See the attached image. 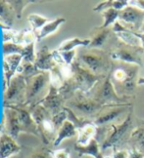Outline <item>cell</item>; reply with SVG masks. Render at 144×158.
Listing matches in <instances>:
<instances>
[{
	"label": "cell",
	"mask_w": 144,
	"mask_h": 158,
	"mask_svg": "<svg viewBox=\"0 0 144 158\" xmlns=\"http://www.w3.org/2000/svg\"><path fill=\"white\" fill-rule=\"evenodd\" d=\"M138 71L139 66L136 64L114 62L109 77L120 97L129 99L136 95Z\"/></svg>",
	"instance_id": "obj_1"
},
{
	"label": "cell",
	"mask_w": 144,
	"mask_h": 158,
	"mask_svg": "<svg viewBox=\"0 0 144 158\" xmlns=\"http://www.w3.org/2000/svg\"><path fill=\"white\" fill-rule=\"evenodd\" d=\"M74 75L70 80L65 82L64 85L59 89L66 102L70 100L76 92L82 94H88L100 81L103 80L107 76H98L89 70L85 69L75 60L73 63Z\"/></svg>",
	"instance_id": "obj_2"
},
{
	"label": "cell",
	"mask_w": 144,
	"mask_h": 158,
	"mask_svg": "<svg viewBox=\"0 0 144 158\" xmlns=\"http://www.w3.org/2000/svg\"><path fill=\"white\" fill-rule=\"evenodd\" d=\"M135 126L133 122V111H131L128 117L120 124L111 125L108 127L104 141L100 143L101 151L108 148H112L113 151H117L120 149H127L129 138Z\"/></svg>",
	"instance_id": "obj_3"
},
{
	"label": "cell",
	"mask_w": 144,
	"mask_h": 158,
	"mask_svg": "<svg viewBox=\"0 0 144 158\" xmlns=\"http://www.w3.org/2000/svg\"><path fill=\"white\" fill-rule=\"evenodd\" d=\"M76 60L82 68L98 76L109 75L114 64L109 51L89 48L81 50L76 58Z\"/></svg>",
	"instance_id": "obj_4"
},
{
	"label": "cell",
	"mask_w": 144,
	"mask_h": 158,
	"mask_svg": "<svg viewBox=\"0 0 144 158\" xmlns=\"http://www.w3.org/2000/svg\"><path fill=\"white\" fill-rule=\"evenodd\" d=\"M27 81V101L26 106L33 108L39 105L49 93L51 87L50 72L42 71L41 73L28 79Z\"/></svg>",
	"instance_id": "obj_5"
},
{
	"label": "cell",
	"mask_w": 144,
	"mask_h": 158,
	"mask_svg": "<svg viewBox=\"0 0 144 158\" xmlns=\"http://www.w3.org/2000/svg\"><path fill=\"white\" fill-rule=\"evenodd\" d=\"M66 106L69 107L79 118L90 121H93L97 114L104 108L103 106L96 102L91 97L81 92H76L66 102Z\"/></svg>",
	"instance_id": "obj_6"
},
{
	"label": "cell",
	"mask_w": 144,
	"mask_h": 158,
	"mask_svg": "<svg viewBox=\"0 0 144 158\" xmlns=\"http://www.w3.org/2000/svg\"><path fill=\"white\" fill-rule=\"evenodd\" d=\"M87 95L103 106L129 104V99L122 98L118 95L109 75L100 81Z\"/></svg>",
	"instance_id": "obj_7"
},
{
	"label": "cell",
	"mask_w": 144,
	"mask_h": 158,
	"mask_svg": "<svg viewBox=\"0 0 144 158\" xmlns=\"http://www.w3.org/2000/svg\"><path fill=\"white\" fill-rule=\"evenodd\" d=\"M31 111L35 123L37 125L43 144L46 147L51 143L53 144L57 138L58 130L52 121V115L41 105H37V106L31 108Z\"/></svg>",
	"instance_id": "obj_8"
},
{
	"label": "cell",
	"mask_w": 144,
	"mask_h": 158,
	"mask_svg": "<svg viewBox=\"0 0 144 158\" xmlns=\"http://www.w3.org/2000/svg\"><path fill=\"white\" fill-rule=\"evenodd\" d=\"M133 106L130 104H123L116 106H106L97 114L92 122L97 128H107L111 125L120 124V120L124 121L133 111Z\"/></svg>",
	"instance_id": "obj_9"
},
{
	"label": "cell",
	"mask_w": 144,
	"mask_h": 158,
	"mask_svg": "<svg viewBox=\"0 0 144 158\" xmlns=\"http://www.w3.org/2000/svg\"><path fill=\"white\" fill-rule=\"evenodd\" d=\"M109 53L114 62L136 64L139 68L144 66V49L142 47L129 46L119 40Z\"/></svg>",
	"instance_id": "obj_10"
},
{
	"label": "cell",
	"mask_w": 144,
	"mask_h": 158,
	"mask_svg": "<svg viewBox=\"0 0 144 158\" xmlns=\"http://www.w3.org/2000/svg\"><path fill=\"white\" fill-rule=\"evenodd\" d=\"M27 101V81L20 74H16L4 92V106H25Z\"/></svg>",
	"instance_id": "obj_11"
},
{
	"label": "cell",
	"mask_w": 144,
	"mask_h": 158,
	"mask_svg": "<svg viewBox=\"0 0 144 158\" xmlns=\"http://www.w3.org/2000/svg\"><path fill=\"white\" fill-rule=\"evenodd\" d=\"M117 36L114 33L112 27L108 28H102L100 27H94L90 31V44H89L88 48L89 49H100L104 50L103 48L109 44L110 45V51L112 48L115 46L117 43H112V39H116ZM109 51V52H110Z\"/></svg>",
	"instance_id": "obj_12"
},
{
	"label": "cell",
	"mask_w": 144,
	"mask_h": 158,
	"mask_svg": "<svg viewBox=\"0 0 144 158\" xmlns=\"http://www.w3.org/2000/svg\"><path fill=\"white\" fill-rule=\"evenodd\" d=\"M5 107V106H4ZM7 107H11L19 114L20 126H21V133L32 134V135L40 138V134L37 128V125L32 115L31 108L25 106H10Z\"/></svg>",
	"instance_id": "obj_13"
},
{
	"label": "cell",
	"mask_w": 144,
	"mask_h": 158,
	"mask_svg": "<svg viewBox=\"0 0 144 158\" xmlns=\"http://www.w3.org/2000/svg\"><path fill=\"white\" fill-rule=\"evenodd\" d=\"M119 21L129 25L133 31L139 32L144 23V11L129 5L120 11Z\"/></svg>",
	"instance_id": "obj_14"
},
{
	"label": "cell",
	"mask_w": 144,
	"mask_h": 158,
	"mask_svg": "<svg viewBox=\"0 0 144 158\" xmlns=\"http://www.w3.org/2000/svg\"><path fill=\"white\" fill-rule=\"evenodd\" d=\"M39 105L42 106L52 116H54V115H56L64 110V108L66 106V100L60 94L59 89L51 85L49 93L41 101Z\"/></svg>",
	"instance_id": "obj_15"
},
{
	"label": "cell",
	"mask_w": 144,
	"mask_h": 158,
	"mask_svg": "<svg viewBox=\"0 0 144 158\" xmlns=\"http://www.w3.org/2000/svg\"><path fill=\"white\" fill-rule=\"evenodd\" d=\"M2 50H3L2 51L3 57L13 54H18L21 55L24 60H28V62L33 64L35 62V59H37V53L34 52V43L27 46H23V45L12 43V42H3Z\"/></svg>",
	"instance_id": "obj_16"
},
{
	"label": "cell",
	"mask_w": 144,
	"mask_h": 158,
	"mask_svg": "<svg viewBox=\"0 0 144 158\" xmlns=\"http://www.w3.org/2000/svg\"><path fill=\"white\" fill-rule=\"evenodd\" d=\"M4 132L14 139H17L21 133V126L19 120V114L15 109L11 107H4Z\"/></svg>",
	"instance_id": "obj_17"
},
{
	"label": "cell",
	"mask_w": 144,
	"mask_h": 158,
	"mask_svg": "<svg viewBox=\"0 0 144 158\" xmlns=\"http://www.w3.org/2000/svg\"><path fill=\"white\" fill-rule=\"evenodd\" d=\"M34 65L41 71L50 72L55 69L57 63L54 60L52 51H50L48 46H42L37 52V59H35Z\"/></svg>",
	"instance_id": "obj_18"
},
{
	"label": "cell",
	"mask_w": 144,
	"mask_h": 158,
	"mask_svg": "<svg viewBox=\"0 0 144 158\" xmlns=\"http://www.w3.org/2000/svg\"><path fill=\"white\" fill-rule=\"evenodd\" d=\"M23 60V57L21 55L13 54L9 56L3 57V72L6 78V87L8 86L11 82V79L17 74V70Z\"/></svg>",
	"instance_id": "obj_19"
},
{
	"label": "cell",
	"mask_w": 144,
	"mask_h": 158,
	"mask_svg": "<svg viewBox=\"0 0 144 158\" xmlns=\"http://www.w3.org/2000/svg\"><path fill=\"white\" fill-rule=\"evenodd\" d=\"M22 148L17 143L16 139L11 138L6 133H0V158H9L18 154Z\"/></svg>",
	"instance_id": "obj_20"
},
{
	"label": "cell",
	"mask_w": 144,
	"mask_h": 158,
	"mask_svg": "<svg viewBox=\"0 0 144 158\" xmlns=\"http://www.w3.org/2000/svg\"><path fill=\"white\" fill-rule=\"evenodd\" d=\"M74 149L76 151L80 157L83 155H89L93 158H104L100 148V143L96 139H92L90 143L86 145H79L76 143Z\"/></svg>",
	"instance_id": "obj_21"
},
{
	"label": "cell",
	"mask_w": 144,
	"mask_h": 158,
	"mask_svg": "<svg viewBox=\"0 0 144 158\" xmlns=\"http://www.w3.org/2000/svg\"><path fill=\"white\" fill-rule=\"evenodd\" d=\"M128 148H134L144 155V122L137 125L131 133Z\"/></svg>",
	"instance_id": "obj_22"
},
{
	"label": "cell",
	"mask_w": 144,
	"mask_h": 158,
	"mask_svg": "<svg viewBox=\"0 0 144 158\" xmlns=\"http://www.w3.org/2000/svg\"><path fill=\"white\" fill-rule=\"evenodd\" d=\"M96 134H97V127L93 122L89 123L77 130V139L76 143L79 145H86L90 143L92 139H95Z\"/></svg>",
	"instance_id": "obj_23"
},
{
	"label": "cell",
	"mask_w": 144,
	"mask_h": 158,
	"mask_svg": "<svg viewBox=\"0 0 144 158\" xmlns=\"http://www.w3.org/2000/svg\"><path fill=\"white\" fill-rule=\"evenodd\" d=\"M76 135H77V129L76 128V126L71 121L66 120L57 133V138L55 139V142L53 143V147H58L64 139L73 138Z\"/></svg>",
	"instance_id": "obj_24"
},
{
	"label": "cell",
	"mask_w": 144,
	"mask_h": 158,
	"mask_svg": "<svg viewBox=\"0 0 144 158\" xmlns=\"http://www.w3.org/2000/svg\"><path fill=\"white\" fill-rule=\"evenodd\" d=\"M16 17L15 11L9 4L8 0H0V18L6 26L12 27L14 23V18Z\"/></svg>",
	"instance_id": "obj_25"
},
{
	"label": "cell",
	"mask_w": 144,
	"mask_h": 158,
	"mask_svg": "<svg viewBox=\"0 0 144 158\" xmlns=\"http://www.w3.org/2000/svg\"><path fill=\"white\" fill-rule=\"evenodd\" d=\"M64 23H66V19H64V18H57V19L50 21L49 23H47L46 25L37 33V41L43 39L44 37H46V36L54 33L59 28V27Z\"/></svg>",
	"instance_id": "obj_26"
},
{
	"label": "cell",
	"mask_w": 144,
	"mask_h": 158,
	"mask_svg": "<svg viewBox=\"0 0 144 158\" xmlns=\"http://www.w3.org/2000/svg\"><path fill=\"white\" fill-rule=\"evenodd\" d=\"M129 6V0H108V1H103L99 3L97 6L93 8L95 12H103L108 9H115L118 11H121Z\"/></svg>",
	"instance_id": "obj_27"
},
{
	"label": "cell",
	"mask_w": 144,
	"mask_h": 158,
	"mask_svg": "<svg viewBox=\"0 0 144 158\" xmlns=\"http://www.w3.org/2000/svg\"><path fill=\"white\" fill-rule=\"evenodd\" d=\"M41 72L42 71L37 69V66L34 65L33 63H31V62H28V60H26L24 59H23L22 63L19 66V69H18V70H17V73L22 75L24 78L26 79V80L41 73Z\"/></svg>",
	"instance_id": "obj_28"
},
{
	"label": "cell",
	"mask_w": 144,
	"mask_h": 158,
	"mask_svg": "<svg viewBox=\"0 0 144 158\" xmlns=\"http://www.w3.org/2000/svg\"><path fill=\"white\" fill-rule=\"evenodd\" d=\"M89 44H90V39H81V38H72V39H68L63 41L60 46L58 47V51L60 52H66V51H72L74 50L76 47L77 46H85V47H88Z\"/></svg>",
	"instance_id": "obj_29"
},
{
	"label": "cell",
	"mask_w": 144,
	"mask_h": 158,
	"mask_svg": "<svg viewBox=\"0 0 144 158\" xmlns=\"http://www.w3.org/2000/svg\"><path fill=\"white\" fill-rule=\"evenodd\" d=\"M119 14L120 11L115 9H108L102 12V16L104 18V23L100 26L102 28L112 27L117 21H119Z\"/></svg>",
	"instance_id": "obj_30"
},
{
	"label": "cell",
	"mask_w": 144,
	"mask_h": 158,
	"mask_svg": "<svg viewBox=\"0 0 144 158\" xmlns=\"http://www.w3.org/2000/svg\"><path fill=\"white\" fill-rule=\"evenodd\" d=\"M8 2L12 6V8L14 9L16 18L18 20H20L22 18L23 10L25 9L28 5L32 3H37V1H35V0H8Z\"/></svg>",
	"instance_id": "obj_31"
},
{
	"label": "cell",
	"mask_w": 144,
	"mask_h": 158,
	"mask_svg": "<svg viewBox=\"0 0 144 158\" xmlns=\"http://www.w3.org/2000/svg\"><path fill=\"white\" fill-rule=\"evenodd\" d=\"M28 21L29 22V23H31L32 27H33V29L37 33L46 25L47 23L50 22L49 19H47V18L42 17V16H40V15H37V14L29 15L28 18Z\"/></svg>",
	"instance_id": "obj_32"
},
{
	"label": "cell",
	"mask_w": 144,
	"mask_h": 158,
	"mask_svg": "<svg viewBox=\"0 0 144 158\" xmlns=\"http://www.w3.org/2000/svg\"><path fill=\"white\" fill-rule=\"evenodd\" d=\"M50 151L51 149L48 148L46 145H43V147H41L35 151H33L32 155L29 156V158H52Z\"/></svg>",
	"instance_id": "obj_33"
},
{
	"label": "cell",
	"mask_w": 144,
	"mask_h": 158,
	"mask_svg": "<svg viewBox=\"0 0 144 158\" xmlns=\"http://www.w3.org/2000/svg\"><path fill=\"white\" fill-rule=\"evenodd\" d=\"M68 116H67V112H66V110L64 109L63 111H61L60 113L54 115V116H52V121L54 125H55L56 129L59 131V129L61 128V126L63 125V123L65 122L66 120H67Z\"/></svg>",
	"instance_id": "obj_34"
},
{
	"label": "cell",
	"mask_w": 144,
	"mask_h": 158,
	"mask_svg": "<svg viewBox=\"0 0 144 158\" xmlns=\"http://www.w3.org/2000/svg\"><path fill=\"white\" fill-rule=\"evenodd\" d=\"M52 158H71L70 156V149L69 148H62L58 150H51L50 151Z\"/></svg>",
	"instance_id": "obj_35"
},
{
	"label": "cell",
	"mask_w": 144,
	"mask_h": 158,
	"mask_svg": "<svg viewBox=\"0 0 144 158\" xmlns=\"http://www.w3.org/2000/svg\"><path fill=\"white\" fill-rule=\"evenodd\" d=\"M113 158H129L128 149H120L117 151H113Z\"/></svg>",
	"instance_id": "obj_36"
},
{
	"label": "cell",
	"mask_w": 144,
	"mask_h": 158,
	"mask_svg": "<svg viewBox=\"0 0 144 158\" xmlns=\"http://www.w3.org/2000/svg\"><path fill=\"white\" fill-rule=\"evenodd\" d=\"M129 5L144 11V0H129Z\"/></svg>",
	"instance_id": "obj_37"
},
{
	"label": "cell",
	"mask_w": 144,
	"mask_h": 158,
	"mask_svg": "<svg viewBox=\"0 0 144 158\" xmlns=\"http://www.w3.org/2000/svg\"><path fill=\"white\" fill-rule=\"evenodd\" d=\"M129 150V158H144V155L134 148H127Z\"/></svg>",
	"instance_id": "obj_38"
},
{
	"label": "cell",
	"mask_w": 144,
	"mask_h": 158,
	"mask_svg": "<svg viewBox=\"0 0 144 158\" xmlns=\"http://www.w3.org/2000/svg\"><path fill=\"white\" fill-rule=\"evenodd\" d=\"M135 35L140 39V41H141V47L144 49V33H142V32H136L135 31Z\"/></svg>",
	"instance_id": "obj_39"
},
{
	"label": "cell",
	"mask_w": 144,
	"mask_h": 158,
	"mask_svg": "<svg viewBox=\"0 0 144 158\" xmlns=\"http://www.w3.org/2000/svg\"><path fill=\"white\" fill-rule=\"evenodd\" d=\"M137 85H138V86L144 85V77H139L138 78V81H137Z\"/></svg>",
	"instance_id": "obj_40"
},
{
	"label": "cell",
	"mask_w": 144,
	"mask_h": 158,
	"mask_svg": "<svg viewBox=\"0 0 144 158\" xmlns=\"http://www.w3.org/2000/svg\"><path fill=\"white\" fill-rule=\"evenodd\" d=\"M0 26H1V27H2V28H4L5 27H8V26H6L5 23H3V21L1 20V18H0Z\"/></svg>",
	"instance_id": "obj_41"
},
{
	"label": "cell",
	"mask_w": 144,
	"mask_h": 158,
	"mask_svg": "<svg viewBox=\"0 0 144 158\" xmlns=\"http://www.w3.org/2000/svg\"><path fill=\"white\" fill-rule=\"evenodd\" d=\"M139 32H142V33H144V23H143L142 27H141V29H140V31H139Z\"/></svg>",
	"instance_id": "obj_42"
},
{
	"label": "cell",
	"mask_w": 144,
	"mask_h": 158,
	"mask_svg": "<svg viewBox=\"0 0 144 158\" xmlns=\"http://www.w3.org/2000/svg\"><path fill=\"white\" fill-rule=\"evenodd\" d=\"M104 158H113L112 155H108V156H104Z\"/></svg>",
	"instance_id": "obj_43"
}]
</instances>
